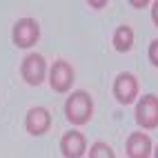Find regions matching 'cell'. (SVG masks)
Listing matches in <instances>:
<instances>
[{"mask_svg":"<svg viewBox=\"0 0 158 158\" xmlns=\"http://www.w3.org/2000/svg\"><path fill=\"white\" fill-rule=\"evenodd\" d=\"M91 111H94V102H91V96L82 89H76L67 98V105H65V114L67 118L73 123V125H82L91 118Z\"/></svg>","mask_w":158,"mask_h":158,"instance_id":"cell-1","label":"cell"},{"mask_svg":"<svg viewBox=\"0 0 158 158\" xmlns=\"http://www.w3.org/2000/svg\"><path fill=\"white\" fill-rule=\"evenodd\" d=\"M136 120L143 125L145 129L158 127V96L154 94H145L136 105Z\"/></svg>","mask_w":158,"mask_h":158,"instance_id":"cell-2","label":"cell"},{"mask_svg":"<svg viewBox=\"0 0 158 158\" xmlns=\"http://www.w3.org/2000/svg\"><path fill=\"white\" fill-rule=\"evenodd\" d=\"M14 43L18 47H31L38 43V36H40V27L34 18H20L18 23L14 25Z\"/></svg>","mask_w":158,"mask_h":158,"instance_id":"cell-3","label":"cell"},{"mask_svg":"<svg viewBox=\"0 0 158 158\" xmlns=\"http://www.w3.org/2000/svg\"><path fill=\"white\" fill-rule=\"evenodd\" d=\"M20 71H23V78L29 82V85H40L45 80V58L40 54H27L23 58V65H20Z\"/></svg>","mask_w":158,"mask_h":158,"instance_id":"cell-4","label":"cell"},{"mask_svg":"<svg viewBox=\"0 0 158 158\" xmlns=\"http://www.w3.org/2000/svg\"><path fill=\"white\" fill-rule=\"evenodd\" d=\"M49 82L56 91H67L73 82V69L69 62L65 60H56L49 69Z\"/></svg>","mask_w":158,"mask_h":158,"instance_id":"cell-5","label":"cell"},{"mask_svg":"<svg viewBox=\"0 0 158 158\" xmlns=\"http://www.w3.org/2000/svg\"><path fill=\"white\" fill-rule=\"evenodd\" d=\"M85 147H87V140H85V136H82L78 129H69L60 138V152L67 158H80L82 154H85Z\"/></svg>","mask_w":158,"mask_h":158,"instance_id":"cell-6","label":"cell"},{"mask_svg":"<svg viewBox=\"0 0 158 158\" xmlns=\"http://www.w3.org/2000/svg\"><path fill=\"white\" fill-rule=\"evenodd\" d=\"M25 125H27V131L34 134V136H40L49 129L51 125V116L45 107H31L27 111V118H25Z\"/></svg>","mask_w":158,"mask_h":158,"instance_id":"cell-7","label":"cell"},{"mask_svg":"<svg viewBox=\"0 0 158 158\" xmlns=\"http://www.w3.org/2000/svg\"><path fill=\"white\" fill-rule=\"evenodd\" d=\"M114 94L120 102H131L138 94V80L131 73H120L114 80Z\"/></svg>","mask_w":158,"mask_h":158,"instance_id":"cell-8","label":"cell"},{"mask_svg":"<svg viewBox=\"0 0 158 158\" xmlns=\"http://www.w3.org/2000/svg\"><path fill=\"white\" fill-rule=\"evenodd\" d=\"M127 154L129 158H147L152 154V140L145 131H134L127 138Z\"/></svg>","mask_w":158,"mask_h":158,"instance_id":"cell-9","label":"cell"},{"mask_svg":"<svg viewBox=\"0 0 158 158\" xmlns=\"http://www.w3.org/2000/svg\"><path fill=\"white\" fill-rule=\"evenodd\" d=\"M134 45V29L129 25H120L114 34V47L118 51H127Z\"/></svg>","mask_w":158,"mask_h":158,"instance_id":"cell-10","label":"cell"},{"mask_svg":"<svg viewBox=\"0 0 158 158\" xmlns=\"http://www.w3.org/2000/svg\"><path fill=\"white\" fill-rule=\"evenodd\" d=\"M89 158H116L114 152H111V147L107 143H94L91 145V149H89Z\"/></svg>","mask_w":158,"mask_h":158,"instance_id":"cell-11","label":"cell"},{"mask_svg":"<svg viewBox=\"0 0 158 158\" xmlns=\"http://www.w3.org/2000/svg\"><path fill=\"white\" fill-rule=\"evenodd\" d=\"M149 60L158 67V40H152V45H149Z\"/></svg>","mask_w":158,"mask_h":158,"instance_id":"cell-12","label":"cell"},{"mask_svg":"<svg viewBox=\"0 0 158 158\" xmlns=\"http://www.w3.org/2000/svg\"><path fill=\"white\" fill-rule=\"evenodd\" d=\"M152 16H154V23L158 25V0L154 2V7H152Z\"/></svg>","mask_w":158,"mask_h":158,"instance_id":"cell-13","label":"cell"},{"mask_svg":"<svg viewBox=\"0 0 158 158\" xmlns=\"http://www.w3.org/2000/svg\"><path fill=\"white\" fill-rule=\"evenodd\" d=\"M156 158H158V147H156Z\"/></svg>","mask_w":158,"mask_h":158,"instance_id":"cell-14","label":"cell"}]
</instances>
